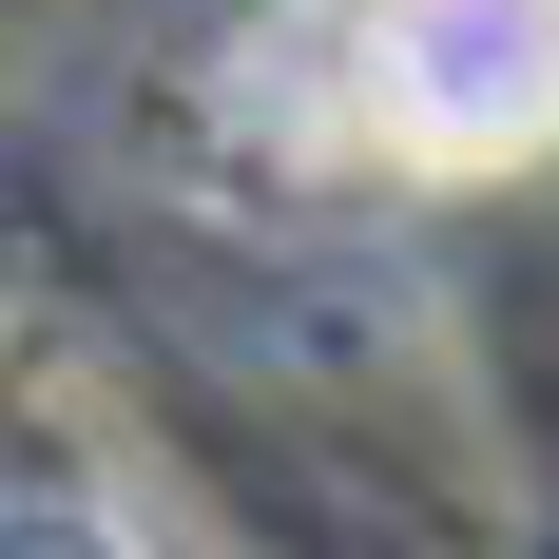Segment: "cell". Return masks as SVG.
<instances>
[{"label":"cell","instance_id":"cell-1","mask_svg":"<svg viewBox=\"0 0 559 559\" xmlns=\"http://www.w3.org/2000/svg\"><path fill=\"white\" fill-rule=\"evenodd\" d=\"M231 97H251V135L329 174L483 193V174L559 155V0H289Z\"/></svg>","mask_w":559,"mask_h":559},{"label":"cell","instance_id":"cell-2","mask_svg":"<svg viewBox=\"0 0 559 559\" xmlns=\"http://www.w3.org/2000/svg\"><path fill=\"white\" fill-rule=\"evenodd\" d=\"M0 559H135V521H97V502H0Z\"/></svg>","mask_w":559,"mask_h":559}]
</instances>
